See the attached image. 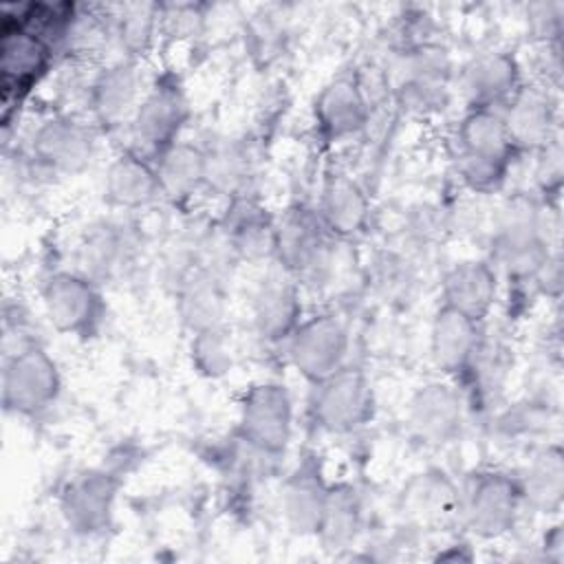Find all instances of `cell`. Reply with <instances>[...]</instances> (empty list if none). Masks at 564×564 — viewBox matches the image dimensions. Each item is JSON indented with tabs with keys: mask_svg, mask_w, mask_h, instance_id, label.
Returning a JSON list of instances; mask_svg holds the SVG:
<instances>
[{
	"mask_svg": "<svg viewBox=\"0 0 564 564\" xmlns=\"http://www.w3.org/2000/svg\"><path fill=\"white\" fill-rule=\"evenodd\" d=\"M399 507L405 520L423 529H445L460 520V489L436 467L416 471L401 489Z\"/></svg>",
	"mask_w": 564,
	"mask_h": 564,
	"instance_id": "20",
	"label": "cell"
},
{
	"mask_svg": "<svg viewBox=\"0 0 564 564\" xmlns=\"http://www.w3.org/2000/svg\"><path fill=\"white\" fill-rule=\"evenodd\" d=\"M251 319L256 333L271 344H284L302 322L300 282L278 264L258 282L251 300Z\"/></svg>",
	"mask_w": 564,
	"mask_h": 564,
	"instance_id": "21",
	"label": "cell"
},
{
	"mask_svg": "<svg viewBox=\"0 0 564 564\" xmlns=\"http://www.w3.org/2000/svg\"><path fill=\"white\" fill-rule=\"evenodd\" d=\"M284 348L291 368L313 386L348 364L350 335L337 315L319 313L302 319Z\"/></svg>",
	"mask_w": 564,
	"mask_h": 564,
	"instance_id": "13",
	"label": "cell"
},
{
	"mask_svg": "<svg viewBox=\"0 0 564 564\" xmlns=\"http://www.w3.org/2000/svg\"><path fill=\"white\" fill-rule=\"evenodd\" d=\"M361 498L350 482H330V494L317 540L326 549H346L361 529Z\"/></svg>",
	"mask_w": 564,
	"mask_h": 564,
	"instance_id": "32",
	"label": "cell"
},
{
	"mask_svg": "<svg viewBox=\"0 0 564 564\" xmlns=\"http://www.w3.org/2000/svg\"><path fill=\"white\" fill-rule=\"evenodd\" d=\"M97 148V128L57 112L42 119L29 141V159L51 176H75L88 167Z\"/></svg>",
	"mask_w": 564,
	"mask_h": 564,
	"instance_id": "11",
	"label": "cell"
},
{
	"mask_svg": "<svg viewBox=\"0 0 564 564\" xmlns=\"http://www.w3.org/2000/svg\"><path fill=\"white\" fill-rule=\"evenodd\" d=\"M313 423L328 434H352L375 416V392L368 375L352 364H344L326 379L313 383Z\"/></svg>",
	"mask_w": 564,
	"mask_h": 564,
	"instance_id": "10",
	"label": "cell"
},
{
	"mask_svg": "<svg viewBox=\"0 0 564 564\" xmlns=\"http://www.w3.org/2000/svg\"><path fill=\"white\" fill-rule=\"evenodd\" d=\"M64 381L57 361L37 341L15 346L2 361V408L20 419H35L48 412Z\"/></svg>",
	"mask_w": 564,
	"mask_h": 564,
	"instance_id": "3",
	"label": "cell"
},
{
	"mask_svg": "<svg viewBox=\"0 0 564 564\" xmlns=\"http://www.w3.org/2000/svg\"><path fill=\"white\" fill-rule=\"evenodd\" d=\"M207 159V187L225 194L229 200L249 194L251 159L245 145L231 139L216 141L205 148Z\"/></svg>",
	"mask_w": 564,
	"mask_h": 564,
	"instance_id": "34",
	"label": "cell"
},
{
	"mask_svg": "<svg viewBox=\"0 0 564 564\" xmlns=\"http://www.w3.org/2000/svg\"><path fill=\"white\" fill-rule=\"evenodd\" d=\"M524 507L518 476L502 469L476 471L460 491V520L480 540L507 535Z\"/></svg>",
	"mask_w": 564,
	"mask_h": 564,
	"instance_id": "9",
	"label": "cell"
},
{
	"mask_svg": "<svg viewBox=\"0 0 564 564\" xmlns=\"http://www.w3.org/2000/svg\"><path fill=\"white\" fill-rule=\"evenodd\" d=\"M189 115L192 110L181 79L174 73H161L145 88L128 126L132 137L130 148L154 161L163 150L181 141Z\"/></svg>",
	"mask_w": 564,
	"mask_h": 564,
	"instance_id": "8",
	"label": "cell"
},
{
	"mask_svg": "<svg viewBox=\"0 0 564 564\" xmlns=\"http://www.w3.org/2000/svg\"><path fill=\"white\" fill-rule=\"evenodd\" d=\"M330 482L317 454H304L289 471L280 491V509L286 529L300 538H317L326 511Z\"/></svg>",
	"mask_w": 564,
	"mask_h": 564,
	"instance_id": "16",
	"label": "cell"
},
{
	"mask_svg": "<svg viewBox=\"0 0 564 564\" xmlns=\"http://www.w3.org/2000/svg\"><path fill=\"white\" fill-rule=\"evenodd\" d=\"M524 505L540 513H557L564 502V452L557 443L538 447L518 476Z\"/></svg>",
	"mask_w": 564,
	"mask_h": 564,
	"instance_id": "31",
	"label": "cell"
},
{
	"mask_svg": "<svg viewBox=\"0 0 564 564\" xmlns=\"http://www.w3.org/2000/svg\"><path fill=\"white\" fill-rule=\"evenodd\" d=\"M143 93L145 88L137 59L121 57L104 64L86 84L90 123L101 132L130 126Z\"/></svg>",
	"mask_w": 564,
	"mask_h": 564,
	"instance_id": "15",
	"label": "cell"
},
{
	"mask_svg": "<svg viewBox=\"0 0 564 564\" xmlns=\"http://www.w3.org/2000/svg\"><path fill=\"white\" fill-rule=\"evenodd\" d=\"M535 156H538V163H535V170H533V178H535V185H538L540 194L560 196L562 174H564L560 137H555L540 152H535Z\"/></svg>",
	"mask_w": 564,
	"mask_h": 564,
	"instance_id": "36",
	"label": "cell"
},
{
	"mask_svg": "<svg viewBox=\"0 0 564 564\" xmlns=\"http://www.w3.org/2000/svg\"><path fill=\"white\" fill-rule=\"evenodd\" d=\"M454 145L458 176L476 194L498 192L518 156L496 108H467L458 121Z\"/></svg>",
	"mask_w": 564,
	"mask_h": 564,
	"instance_id": "1",
	"label": "cell"
},
{
	"mask_svg": "<svg viewBox=\"0 0 564 564\" xmlns=\"http://www.w3.org/2000/svg\"><path fill=\"white\" fill-rule=\"evenodd\" d=\"M315 212L335 240H350L368 225L370 198L355 176L335 170L324 178Z\"/></svg>",
	"mask_w": 564,
	"mask_h": 564,
	"instance_id": "27",
	"label": "cell"
},
{
	"mask_svg": "<svg viewBox=\"0 0 564 564\" xmlns=\"http://www.w3.org/2000/svg\"><path fill=\"white\" fill-rule=\"evenodd\" d=\"M174 300L181 322L192 333L220 326L227 311L223 267L205 253L187 256L174 278Z\"/></svg>",
	"mask_w": 564,
	"mask_h": 564,
	"instance_id": "14",
	"label": "cell"
},
{
	"mask_svg": "<svg viewBox=\"0 0 564 564\" xmlns=\"http://www.w3.org/2000/svg\"><path fill=\"white\" fill-rule=\"evenodd\" d=\"M137 240L123 223L104 220L93 225L79 245V269L84 275L104 284L117 278L132 262Z\"/></svg>",
	"mask_w": 564,
	"mask_h": 564,
	"instance_id": "29",
	"label": "cell"
},
{
	"mask_svg": "<svg viewBox=\"0 0 564 564\" xmlns=\"http://www.w3.org/2000/svg\"><path fill=\"white\" fill-rule=\"evenodd\" d=\"M449 75V57L434 42L397 51L394 90L410 108L436 106L447 90Z\"/></svg>",
	"mask_w": 564,
	"mask_h": 564,
	"instance_id": "19",
	"label": "cell"
},
{
	"mask_svg": "<svg viewBox=\"0 0 564 564\" xmlns=\"http://www.w3.org/2000/svg\"><path fill=\"white\" fill-rule=\"evenodd\" d=\"M408 425L412 434L432 447L452 443L463 427V397L441 381L423 383L408 401Z\"/></svg>",
	"mask_w": 564,
	"mask_h": 564,
	"instance_id": "23",
	"label": "cell"
},
{
	"mask_svg": "<svg viewBox=\"0 0 564 564\" xmlns=\"http://www.w3.org/2000/svg\"><path fill=\"white\" fill-rule=\"evenodd\" d=\"M218 229L234 260H273L275 218L251 194L229 200L227 214Z\"/></svg>",
	"mask_w": 564,
	"mask_h": 564,
	"instance_id": "24",
	"label": "cell"
},
{
	"mask_svg": "<svg viewBox=\"0 0 564 564\" xmlns=\"http://www.w3.org/2000/svg\"><path fill=\"white\" fill-rule=\"evenodd\" d=\"M505 130L516 152H540L557 137V106L542 84H520L500 108Z\"/></svg>",
	"mask_w": 564,
	"mask_h": 564,
	"instance_id": "18",
	"label": "cell"
},
{
	"mask_svg": "<svg viewBox=\"0 0 564 564\" xmlns=\"http://www.w3.org/2000/svg\"><path fill=\"white\" fill-rule=\"evenodd\" d=\"M370 121L366 88L355 75H337L313 99V123L324 143H339L359 134Z\"/></svg>",
	"mask_w": 564,
	"mask_h": 564,
	"instance_id": "17",
	"label": "cell"
},
{
	"mask_svg": "<svg viewBox=\"0 0 564 564\" xmlns=\"http://www.w3.org/2000/svg\"><path fill=\"white\" fill-rule=\"evenodd\" d=\"M335 238L322 225L315 207L295 205L275 220V264L295 282H324L333 264Z\"/></svg>",
	"mask_w": 564,
	"mask_h": 564,
	"instance_id": "4",
	"label": "cell"
},
{
	"mask_svg": "<svg viewBox=\"0 0 564 564\" xmlns=\"http://www.w3.org/2000/svg\"><path fill=\"white\" fill-rule=\"evenodd\" d=\"M498 269L489 260H463L441 280V304L482 324L498 302Z\"/></svg>",
	"mask_w": 564,
	"mask_h": 564,
	"instance_id": "26",
	"label": "cell"
},
{
	"mask_svg": "<svg viewBox=\"0 0 564 564\" xmlns=\"http://www.w3.org/2000/svg\"><path fill=\"white\" fill-rule=\"evenodd\" d=\"M42 306L48 324L66 337L93 339L99 335L108 304L101 284L82 271H53L42 282Z\"/></svg>",
	"mask_w": 564,
	"mask_h": 564,
	"instance_id": "7",
	"label": "cell"
},
{
	"mask_svg": "<svg viewBox=\"0 0 564 564\" xmlns=\"http://www.w3.org/2000/svg\"><path fill=\"white\" fill-rule=\"evenodd\" d=\"M544 207L531 196L511 198L498 218L494 231V267L509 282L533 284L551 258Z\"/></svg>",
	"mask_w": 564,
	"mask_h": 564,
	"instance_id": "2",
	"label": "cell"
},
{
	"mask_svg": "<svg viewBox=\"0 0 564 564\" xmlns=\"http://www.w3.org/2000/svg\"><path fill=\"white\" fill-rule=\"evenodd\" d=\"M527 20L533 35L542 46L560 44L564 29V4L562 2H535L527 9Z\"/></svg>",
	"mask_w": 564,
	"mask_h": 564,
	"instance_id": "37",
	"label": "cell"
},
{
	"mask_svg": "<svg viewBox=\"0 0 564 564\" xmlns=\"http://www.w3.org/2000/svg\"><path fill=\"white\" fill-rule=\"evenodd\" d=\"M189 361L192 368L205 379H223L231 372L234 350L223 324L192 333Z\"/></svg>",
	"mask_w": 564,
	"mask_h": 564,
	"instance_id": "35",
	"label": "cell"
},
{
	"mask_svg": "<svg viewBox=\"0 0 564 564\" xmlns=\"http://www.w3.org/2000/svg\"><path fill=\"white\" fill-rule=\"evenodd\" d=\"M522 84L520 62L513 51L489 48L471 55L460 70V90L469 108L500 110Z\"/></svg>",
	"mask_w": 564,
	"mask_h": 564,
	"instance_id": "22",
	"label": "cell"
},
{
	"mask_svg": "<svg viewBox=\"0 0 564 564\" xmlns=\"http://www.w3.org/2000/svg\"><path fill=\"white\" fill-rule=\"evenodd\" d=\"M161 198L183 205L207 187L205 148L192 141H176L154 159Z\"/></svg>",
	"mask_w": 564,
	"mask_h": 564,
	"instance_id": "30",
	"label": "cell"
},
{
	"mask_svg": "<svg viewBox=\"0 0 564 564\" xmlns=\"http://www.w3.org/2000/svg\"><path fill=\"white\" fill-rule=\"evenodd\" d=\"M546 423V412L542 403H516L507 412H502L496 421V427L505 436H524L535 434Z\"/></svg>",
	"mask_w": 564,
	"mask_h": 564,
	"instance_id": "38",
	"label": "cell"
},
{
	"mask_svg": "<svg viewBox=\"0 0 564 564\" xmlns=\"http://www.w3.org/2000/svg\"><path fill=\"white\" fill-rule=\"evenodd\" d=\"M161 198L154 161L128 148L121 150L106 167L104 200L123 212L150 207Z\"/></svg>",
	"mask_w": 564,
	"mask_h": 564,
	"instance_id": "28",
	"label": "cell"
},
{
	"mask_svg": "<svg viewBox=\"0 0 564 564\" xmlns=\"http://www.w3.org/2000/svg\"><path fill=\"white\" fill-rule=\"evenodd\" d=\"M57 51L33 29L2 13L0 24V93L2 121L53 70Z\"/></svg>",
	"mask_w": 564,
	"mask_h": 564,
	"instance_id": "5",
	"label": "cell"
},
{
	"mask_svg": "<svg viewBox=\"0 0 564 564\" xmlns=\"http://www.w3.org/2000/svg\"><path fill=\"white\" fill-rule=\"evenodd\" d=\"M121 471L117 467H86L70 476L59 491L57 507L66 527L77 535H99L115 518L121 489Z\"/></svg>",
	"mask_w": 564,
	"mask_h": 564,
	"instance_id": "12",
	"label": "cell"
},
{
	"mask_svg": "<svg viewBox=\"0 0 564 564\" xmlns=\"http://www.w3.org/2000/svg\"><path fill=\"white\" fill-rule=\"evenodd\" d=\"M108 18H110L112 40L126 53L123 57L139 59V55H143L154 42L161 7L152 2L117 4V7H108Z\"/></svg>",
	"mask_w": 564,
	"mask_h": 564,
	"instance_id": "33",
	"label": "cell"
},
{
	"mask_svg": "<svg viewBox=\"0 0 564 564\" xmlns=\"http://www.w3.org/2000/svg\"><path fill=\"white\" fill-rule=\"evenodd\" d=\"M482 324L441 304L430 324V357L432 364L447 377L460 381L469 370L480 344Z\"/></svg>",
	"mask_w": 564,
	"mask_h": 564,
	"instance_id": "25",
	"label": "cell"
},
{
	"mask_svg": "<svg viewBox=\"0 0 564 564\" xmlns=\"http://www.w3.org/2000/svg\"><path fill=\"white\" fill-rule=\"evenodd\" d=\"M238 441L262 458L284 456L293 436V399L280 381L251 383L238 410Z\"/></svg>",
	"mask_w": 564,
	"mask_h": 564,
	"instance_id": "6",
	"label": "cell"
}]
</instances>
